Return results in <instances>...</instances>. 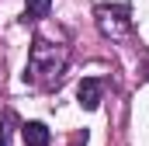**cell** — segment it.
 <instances>
[{
  "label": "cell",
  "instance_id": "cell-1",
  "mask_svg": "<svg viewBox=\"0 0 149 146\" xmlns=\"http://www.w3.org/2000/svg\"><path fill=\"white\" fill-rule=\"evenodd\" d=\"M70 63V49L66 45H52L49 38H35L31 42V52H28V66H24V80L35 84L42 91H52L63 84V73Z\"/></svg>",
  "mask_w": 149,
  "mask_h": 146
},
{
  "label": "cell",
  "instance_id": "cell-2",
  "mask_svg": "<svg viewBox=\"0 0 149 146\" xmlns=\"http://www.w3.org/2000/svg\"><path fill=\"white\" fill-rule=\"evenodd\" d=\"M94 18H97V28L108 38H125L132 32V18H128V7L125 4H101L94 11Z\"/></svg>",
  "mask_w": 149,
  "mask_h": 146
},
{
  "label": "cell",
  "instance_id": "cell-3",
  "mask_svg": "<svg viewBox=\"0 0 149 146\" xmlns=\"http://www.w3.org/2000/svg\"><path fill=\"white\" fill-rule=\"evenodd\" d=\"M76 98H80V108L94 111L97 105H101V98H104V80H97V77H83L80 87H76Z\"/></svg>",
  "mask_w": 149,
  "mask_h": 146
},
{
  "label": "cell",
  "instance_id": "cell-4",
  "mask_svg": "<svg viewBox=\"0 0 149 146\" xmlns=\"http://www.w3.org/2000/svg\"><path fill=\"white\" fill-rule=\"evenodd\" d=\"M24 143L28 146H49V129L42 122H28L24 125Z\"/></svg>",
  "mask_w": 149,
  "mask_h": 146
},
{
  "label": "cell",
  "instance_id": "cell-5",
  "mask_svg": "<svg viewBox=\"0 0 149 146\" xmlns=\"http://www.w3.org/2000/svg\"><path fill=\"white\" fill-rule=\"evenodd\" d=\"M52 11V0H24V21H42L49 18Z\"/></svg>",
  "mask_w": 149,
  "mask_h": 146
},
{
  "label": "cell",
  "instance_id": "cell-6",
  "mask_svg": "<svg viewBox=\"0 0 149 146\" xmlns=\"http://www.w3.org/2000/svg\"><path fill=\"white\" fill-rule=\"evenodd\" d=\"M0 146H7V129H3V132H0Z\"/></svg>",
  "mask_w": 149,
  "mask_h": 146
}]
</instances>
